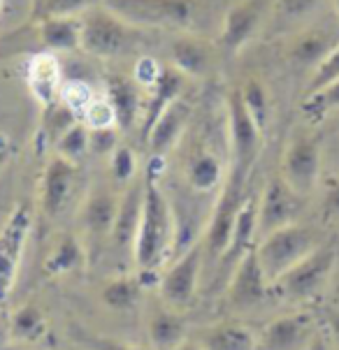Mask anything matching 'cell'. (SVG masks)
I'll return each instance as SVG.
<instances>
[{
    "label": "cell",
    "mask_w": 339,
    "mask_h": 350,
    "mask_svg": "<svg viewBox=\"0 0 339 350\" xmlns=\"http://www.w3.org/2000/svg\"><path fill=\"white\" fill-rule=\"evenodd\" d=\"M105 98L110 100L116 114L118 130H133L138 118L142 116V93L135 79L128 77H110L105 84Z\"/></svg>",
    "instance_id": "obj_21"
},
{
    "label": "cell",
    "mask_w": 339,
    "mask_h": 350,
    "mask_svg": "<svg viewBox=\"0 0 339 350\" xmlns=\"http://www.w3.org/2000/svg\"><path fill=\"white\" fill-rule=\"evenodd\" d=\"M318 334L312 313H288L265 325L258 334V350H309Z\"/></svg>",
    "instance_id": "obj_14"
},
{
    "label": "cell",
    "mask_w": 339,
    "mask_h": 350,
    "mask_svg": "<svg viewBox=\"0 0 339 350\" xmlns=\"http://www.w3.org/2000/svg\"><path fill=\"white\" fill-rule=\"evenodd\" d=\"M321 174H323V144L314 135H295L284 151L279 176L300 198H309L318 188Z\"/></svg>",
    "instance_id": "obj_6"
},
{
    "label": "cell",
    "mask_w": 339,
    "mask_h": 350,
    "mask_svg": "<svg viewBox=\"0 0 339 350\" xmlns=\"http://www.w3.org/2000/svg\"><path fill=\"white\" fill-rule=\"evenodd\" d=\"M79 165L61 156H53L42 172L40 181V211L47 218H56L68 209L79 183Z\"/></svg>",
    "instance_id": "obj_13"
},
{
    "label": "cell",
    "mask_w": 339,
    "mask_h": 350,
    "mask_svg": "<svg viewBox=\"0 0 339 350\" xmlns=\"http://www.w3.org/2000/svg\"><path fill=\"white\" fill-rule=\"evenodd\" d=\"M103 301L114 311H126L140 299V283L135 278H114L103 288Z\"/></svg>",
    "instance_id": "obj_33"
},
{
    "label": "cell",
    "mask_w": 339,
    "mask_h": 350,
    "mask_svg": "<svg viewBox=\"0 0 339 350\" xmlns=\"http://www.w3.org/2000/svg\"><path fill=\"white\" fill-rule=\"evenodd\" d=\"M323 213L328 218H339V179H337V176H332L328 191H325Z\"/></svg>",
    "instance_id": "obj_43"
},
{
    "label": "cell",
    "mask_w": 339,
    "mask_h": 350,
    "mask_svg": "<svg viewBox=\"0 0 339 350\" xmlns=\"http://www.w3.org/2000/svg\"><path fill=\"white\" fill-rule=\"evenodd\" d=\"M91 133V151L96 156H112L116 151V128L110 130H88Z\"/></svg>",
    "instance_id": "obj_41"
},
{
    "label": "cell",
    "mask_w": 339,
    "mask_h": 350,
    "mask_svg": "<svg viewBox=\"0 0 339 350\" xmlns=\"http://www.w3.org/2000/svg\"><path fill=\"white\" fill-rule=\"evenodd\" d=\"M91 100H93L91 86L79 79L65 81L61 86V96H58V103H61L65 109L75 111V114H79V116H81V111L91 105Z\"/></svg>",
    "instance_id": "obj_37"
},
{
    "label": "cell",
    "mask_w": 339,
    "mask_h": 350,
    "mask_svg": "<svg viewBox=\"0 0 339 350\" xmlns=\"http://www.w3.org/2000/svg\"><path fill=\"white\" fill-rule=\"evenodd\" d=\"M249 174H251L249 170L230 165V172L221 186L216 204H214L205 239H202L205 241V258L210 260V262H218V258L225 253V248L230 244L235 218L242 209L244 200L249 198V193H247Z\"/></svg>",
    "instance_id": "obj_5"
},
{
    "label": "cell",
    "mask_w": 339,
    "mask_h": 350,
    "mask_svg": "<svg viewBox=\"0 0 339 350\" xmlns=\"http://www.w3.org/2000/svg\"><path fill=\"white\" fill-rule=\"evenodd\" d=\"M88 151H91V133L81 121H75L56 139V156L70 160V163H79Z\"/></svg>",
    "instance_id": "obj_32"
},
{
    "label": "cell",
    "mask_w": 339,
    "mask_h": 350,
    "mask_svg": "<svg viewBox=\"0 0 339 350\" xmlns=\"http://www.w3.org/2000/svg\"><path fill=\"white\" fill-rule=\"evenodd\" d=\"M79 118H81V123H84L88 130L116 128V114H114V109H112V105H110V100H107V98H93L91 105L81 111Z\"/></svg>",
    "instance_id": "obj_36"
},
{
    "label": "cell",
    "mask_w": 339,
    "mask_h": 350,
    "mask_svg": "<svg viewBox=\"0 0 339 350\" xmlns=\"http://www.w3.org/2000/svg\"><path fill=\"white\" fill-rule=\"evenodd\" d=\"M118 211V198L110 191H96L88 195L81 206V223L93 237H112Z\"/></svg>",
    "instance_id": "obj_27"
},
{
    "label": "cell",
    "mask_w": 339,
    "mask_h": 350,
    "mask_svg": "<svg viewBox=\"0 0 339 350\" xmlns=\"http://www.w3.org/2000/svg\"><path fill=\"white\" fill-rule=\"evenodd\" d=\"M214 49L207 38L200 35H179L170 44L172 68L179 70L184 77H202L212 68Z\"/></svg>",
    "instance_id": "obj_18"
},
{
    "label": "cell",
    "mask_w": 339,
    "mask_h": 350,
    "mask_svg": "<svg viewBox=\"0 0 339 350\" xmlns=\"http://www.w3.org/2000/svg\"><path fill=\"white\" fill-rule=\"evenodd\" d=\"M309 350H328V341L323 339V334L316 336V341L312 343V348H309Z\"/></svg>",
    "instance_id": "obj_48"
},
{
    "label": "cell",
    "mask_w": 339,
    "mask_h": 350,
    "mask_svg": "<svg viewBox=\"0 0 339 350\" xmlns=\"http://www.w3.org/2000/svg\"><path fill=\"white\" fill-rule=\"evenodd\" d=\"M88 8H93V0H35L33 19L42 21L49 16H79Z\"/></svg>",
    "instance_id": "obj_34"
},
{
    "label": "cell",
    "mask_w": 339,
    "mask_h": 350,
    "mask_svg": "<svg viewBox=\"0 0 339 350\" xmlns=\"http://www.w3.org/2000/svg\"><path fill=\"white\" fill-rule=\"evenodd\" d=\"M0 8H3V0H0Z\"/></svg>",
    "instance_id": "obj_51"
},
{
    "label": "cell",
    "mask_w": 339,
    "mask_h": 350,
    "mask_svg": "<svg viewBox=\"0 0 339 350\" xmlns=\"http://www.w3.org/2000/svg\"><path fill=\"white\" fill-rule=\"evenodd\" d=\"M240 96H242V103L247 107V111L251 114V118L255 121V126L265 133L267 123H270V96H267V88L260 84L258 79H247L244 86L240 88Z\"/></svg>",
    "instance_id": "obj_31"
},
{
    "label": "cell",
    "mask_w": 339,
    "mask_h": 350,
    "mask_svg": "<svg viewBox=\"0 0 339 350\" xmlns=\"http://www.w3.org/2000/svg\"><path fill=\"white\" fill-rule=\"evenodd\" d=\"M323 167L339 179V130L323 142Z\"/></svg>",
    "instance_id": "obj_42"
},
{
    "label": "cell",
    "mask_w": 339,
    "mask_h": 350,
    "mask_svg": "<svg viewBox=\"0 0 339 350\" xmlns=\"http://www.w3.org/2000/svg\"><path fill=\"white\" fill-rule=\"evenodd\" d=\"M332 10H335V16H337V21H339V0H332Z\"/></svg>",
    "instance_id": "obj_50"
},
{
    "label": "cell",
    "mask_w": 339,
    "mask_h": 350,
    "mask_svg": "<svg viewBox=\"0 0 339 350\" xmlns=\"http://www.w3.org/2000/svg\"><path fill=\"white\" fill-rule=\"evenodd\" d=\"M223 163L210 149H195L186 160V181L198 193H214L223 186Z\"/></svg>",
    "instance_id": "obj_26"
},
{
    "label": "cell",
    "mask_w": 339,
    "mask_h": 350,
    "mask_svg": "<svg viewBox=\"0 0 339 350\" xmlns=\"http://www.w3.org/2000/svg\"><path fill=\"white\" fill-rule=\"evenodd\" d=\"M186 318L175 308H156L149 318V343L151 350H177L186 341Z\"/></svg>",
    "instance_id": "obj_25"
},
{
    "label": "cell",
    "mask_w": 339,
    "mask_h": 350,
    "mask_svg": "<svg viewBox=\"0 0 339 350\" xmlns=\"http://www.w3.org/2000/svg\"><path fill=\"white\" fill-rule=\"evenodd\" d=\"M195 341L207 350H258V336L247 325L223 320L198 329Z\"/></svg>",
    "instance_id": "obj_23"
},
{
    "label": "cell",
    "mask_w": 339,
    "mask_h": 350,
    "mask_svg": "<svg viewBox=\"0 0 339 350\" xmlns=\"http://www.w3.org/2000/svg\"><path fill=\"white\" fill-rule=\"evenodd\" d=\"M84 343L91 350H142L135 346H128L123 341H114V339H100V336H84Z\"/></svg>",
    "instance_id": "obj_44"
},
{
    "label": "cell",
    "mask_w": 339,
    "mask_h": 350,
    "mask_svg": "<svg viewBox=\"0 0 339 350\" xmlns=\"http://www.w3.org/2000/svg\"><path fill=\"white\" fill-rule=\"evenodd\" d=\"M191 114H193L191 103H186L184 98H179L158 116V121L153 123L151 133H149V137H147V144L153 156L165 158V153L181 139Z\"/></svg>",
    "instance_id": "obj_17"
},
{
    "label": "cell",
    "mask_w": 339,
    "mask_h": 350,
    "mask_svg": "<svg viewBox=\"0 0 339 350\" xmlns=\"http://www.w3.org/2000/svg\"><path fill=\"white\" fill-rule=\"evenodd\" d=\"M5 160H8V151L0 149V167H3V165H5Z\"/></svg>",
    "instance_id": "obj_49"
},
{
    "label": "cell",
    "mask_w": 339,
    "mask_h": 350,
    "mask_svg": "<svg viewBox=\"0 0 339 350\" xmlns=\"http://www.w3.org/2000/svg\"><path fill=\"white\" fill-rule=\"evenodd\" d=\"M302 200L305 198L290 191L281 176H272L263 195L258 198V241L290 223H297V216L302 211Z\"/></svg>",
    "instance_id": "obj_12"
},
{
    "label": "cell",
    "mask_w": 339,
    "mask_h": 350,
    "mask_svg": "<svg viewBox=\"0 0 339 350\" xmlns=\"http://www.w3.org/2000/svg\"><path fill=\"white\" fill-rule=\"evenodd\" d=\"M202 265H205V241L198 239L188 251L175 258L170 269L160 276V295L170 304V308L181 311L193 301L200 283Z\"/></svg>",
    "instance_id": "obj_10"
},
{
    "label": "cell",
    "mask_w": 339,
    "mask_h": 350,
    "mask_svg": "<svg viewBox=\"0 0 339 350\" xmlns=\"http://www.w3.org/2000/svg\"><path fill=\"white\" fill-rule=\"evenodd\" d=\"M31 225H33L31 206L19 204L10 213L8 223L0 230V304L10 297L12 288H14L16 271H19V262H21L23 248H26Z\"/></svg>",
    "instance_id": "obj_11"
},
{
    "label": "cell",
    "mask_w": 339,
    "mask_h": 350,
    "mask_svg": "<svg viewBox=\"0 0 339 350\" xmlns=\"http://www.w3.org/2000/svg\"><path fill=\"white\" fill-rule=\"evenodd\" d=\"M28 88H31L33 98L38 100L45 109H51L58 103L61 96V68H58L56 56L49 51L38 53L28 63Z\"/></svg>",
    "instance_id": "obj_22"
},
{
    "label": "cell",
    "mask_w": 339,
    "mask_h": 350,
    "mask_svg": "<svg viewBox=\"0 0 339 350\" xmlns=\"http://www.w3.org/2000/svg\"><path fill=\"white\" fill-rule=\"evenodd\" d=\"M337 44H339V28L330 26V23L312 21L305 28L293 33V38H290V42L286 46V58L295 68H305L314 72L330 56Z\"/></svg>",
    "instance_id": "obj_15"
},
{
    "label": "cell",
    "mask_w": 339,
    "mask_h": 350,
    "mask_svg": "<svg viewBox=\"0 0 339 350\" xmlns=\"http://www.w3.org/2000/svg\"><path fill=\"white\" fill-rule=\"evenodd\" d=\"M112 176L116 183H128L133 181L135 170H138V158L130 146H116V151L112 153Z\"/></svg>",
    "instance_id": "obj_39"
},
{
    "label": "cell",
    "mask_w": 339,
    "mask_h": 350,
    "mask_svg": "<svg viewBox=\"0 0 339 350\" xmlns=\"http://www.w3.org/2000/svg\"><path fill=\"white\" fill-rule=\"evenodd\" d=\"M337 118H339V114H337Z\"/></svg>",
    "instance_id": "obj_52"
},
{
    "label": "cell",
    "mask_w": 339,
    "mask_h": 350,
    "mask_svg": "<svg viewBox=\"0 0 339 350\" xmlns=\"http://www.w3.org/2000/svg\"><path fill=\"white\" fill-rule=\"evenodd\" d=\"M305 114L312 118V121H321L328 114H337L339 111V79L332 81L330 86H325L323 91L314 93V96L305 98V105H302Z\"/></svg>",
    "instance_id": "obj_35"
},
{
    "label": "cell",
    "mask_w": 339,
    "mask_h": 350,
    "mask_svg": "<svg viewBox=\"0 0 339 350\" xmlns=\"http://www.w3.org/2000/svg\"><path fill=\"white\" fill-rule=\"evenodd\" d=\"M177 350H207V348H202L200 343L195 341V339H186V341H184L181 346L177 348Z\"/></svg>",
    "instance_id": "obj_47"
},
{
    "label": "cell",
    "mask_w": 339,
    "mask_h": 350,
    "mask_svg": "<svg viewBox=\"0 0 339 350\" xmlns=\"http://www.w3.org/2000/svg\"><path fill=\"white\" fill-rule=\"evenodd\" d=\"M84 260H86V255H84V248L79 244V239L73 234H63L61 239H58L56 248H53L49 253V258H47L45 269H47V274H51V276L73 274V271L81 269Z\"/></svg>",
    "instance_id": "obj_29"
},
{
    "label": "cell",
    "mask_w": 339,
    "mask_h": 350,
    "mask_svg": "<svg viewBox=\"0 0 339 350\" xmlns=\"http://www.w3.org/2000/svg\"><path fill=\"white\" fill-rule=\"evenodd\" d=\"M177 237L175 213L168 195L160 191L158 181H145V204H142L140 230L135 237L133 258L140 274H153L172 255Z\"/></svg>",
    "instance_id": "obj_2"
},
{
    "label": "cell",
    "mask_w": 339,
    "mask_h": 350,
    "mask_svg": "<svg viewBox=\"0 0 339 350\" xmlns=\"http://www.w3.org/2000/svg\"><path fill=\"white\" fill-rule=\"evenodd\" d=\"M81 19V49L96 58H121L133 53L142 42L145 31L123 21L103 3L88 8Z\"/></svg>",
    "instance_id": "obj_3"
},
{
    "label": "cell",
    "mask_w": 339,
    "mask_h": 350,
    "mask_svg": "<svg viewBox=\"0 0 339 350\" xmlns=\"http://www.w3.org/2000/svg\"><path fill=\"white\" fill-rule=\"evenodd\" d=\"M337 265V248L330 244H321L316 251L309 253L302 262L288 269L272 288H277L290 301H307L316 297L325 283L330 281Z\"/></svg>",
    "instance_id": "obj_7"
},
{
    "label": "cell",
    "mask_w": 339,
    "mask_h": 350,
    "mask_svg": "<svg viewBox=\"0 0 339 350\" xmlns=\"http://www.w3.org/2000/svg\"><path fill=\"white\" fill-rule=\"evenodd\" d=\"M186 79L179 70L170 68H163V75L160 79L149 88V98H147V114H145V121H142V128H140V137L147 142L149 133H151L153 123L158 121V116L163 114L168 107L175 103V100L181 98V91L186 86Z\"/></svg>",
    "instance_id": "obj_20"
},
{
    "label": "cell",
    "mask_w": 339,
    "mask_h": 350,
    "mask_svg": "<svg viewBox=\"0 0 339 350\" xmlns=\"http://www.w3.org/2000/svg\"><path fill=\"white\" fill-rule=\"evenodd\" d=\"M160 75H163V68L158 65L156 58L142 56L140 61L135 63V81H138V86L151 88L160 79Z\"/></svg>",
    "instance_id": "obj_40"
},
{
    "label": "cell",
    "mask_w": 339,
    "mask_h": 350,
    "mask_svg": "<svg viewBox=\"0 0 339 350\" xmlns=\"http://www.w3.org/2000/svg\"><path fill=\"white\" fill-rule=\"evenodd\" d=\"M10 318L8 316H0V350H5L10 341Z\"/></svg>",
    "instance_id": "obj_46"
},
{
    "label": "cell",
    "mask_w": 339,
    "mask_h": 350,
    "mask_svg": "<svg viewBox=\"0 0 339 350\" xmlns=\"http://www.w3.org/2000/svg\"><path fill=\"white\" fill-rule=\"evenodd\" d=\"M325 0H275L272 8V23H277L279 28H305L307 23H312L314 16L323 10Z\"/></svg>",
    "instance_id": "obj_28"
},
{
    "label": "cell",
    "mask_w": 339,
    "mask_h": 350,
    "mask_svg": "<svg viewBox=\"0 0 339 350\" xmlns=\"http://www.w3.org/2000/svg\"><path fill=\"white\" fill-rule=\"evenodd\" d=\"M40 42L49 53L81 49V19L79 16H49L38 21Z\"/></svg>",
    "instance_id": "obj_24"
},
{
    "label": "cell",
    "mask_w": 339,
    "mask_h": 350,
    "mask_svg": "<svg viewBox=\"0 0 339 350\" xmlns=\"http://www.w3.org/2000/svg\"><path fill=\"white\" fill-rule=\"evenodd\" d=\"M275 0H235L228 8L218 31V44L228 53H237L272 21Z\"/></svg>",
    "instance_id": "obj_8"
},
{
    "label": "cell",
    "mask_w": 339,
    "mask_h": 350,
    "mask_svg": "<svg viewBox=\"0 0 339 350\" xmlns=\"http://www.w3.org/2000/svg\"><path fill=\"white\" fill-rule=\"evenodd\" d=\"M325 325H328L332 343H335V348L339 350V311H328V316H325Z\"/></svg>",
    "instance_id": "obj_45"
},
{
    "label": "cell",
    "mask_w": 339,
    "mask_h": 350,
    "mask_svg": "<svg viewBox=\"0 0 339 350\" xmlns=\"http://www.w3.org/2000/svg\"><path fill=\"white\" fill-rule=\"evenodd\" d=\"M270 281H267L263 267L258 262L255 248L249 251L237 262L233 274L228 276V288H225V299L235 311H249V308L258 306L265 299L267 290H270Z\"/></svg>",
    "instance_id": "obj_16"
},
{
    "label": "cell",
    "mask_w": 339,
    "mask_h": 350,
    "mask_svg": "<svg viewBox=\"0 0 339 350\" xmlns=\"http://www.w3.org/2000/svg\"><path fill=\"white\" fill-rule=\"evenodd\" d=\"M228 144H230V165L242 170H253V163L263 149V130L255 126L251 114L242 103L240 88L230 91L228 103Z\"/></svg>",
    "instance_id": "obj_9"
},
{
    "label": "cell",
    "mask_w": 339,
    "mask_h": 350,
    "mask_svg": "<svg viewBox=\"0 0 339 350\" xmlns=\"http://www.w3.org/2000/svg\"><path fill=\"white\" fill-rule=\"evenodd\" d=\"M142 204H145V183L135 181L133 186L123 193V198L118 200L114 230H112V237H110L118 251H133L135 237H138V230H140Z\"/></svg>",
    "instance_id": "obj_19"
},
{
    "label": "cell",
    "mask_w": 339,
    "mask_h": 350,
    "mask_svg": "<svg viewBox=\"0 0 339 350\" xmlns=\"http://www.w3.org/2000/svg\"><path fill=\"white\" fill-rule=\"evenodd\" d=\"M337 79H339V44L312 72V79H309V84H307V96H314V93L323 91L325 86H330L332 81H337Z\"/></svg>",
    "instance_id": "obj_38"
},
{
    "label": "cell",
    "mask_w": 339,
    "mask_h": 350,
    "mask_svg": "<svg viewBox=\"0 0 339 350\" xmlns=\"http://www.w3.org/2000/svg\"><path fill=\"white\" fill-rule=\"evenodd\" d=\"M318 246V230L297 221L277 230V232L267 234L265 239H260L255 244V255H258V262L263 267L270 286H275L288 269H293L297 262H302Z\"/></svg>",
    "instance_id": "obj_4"
},
{
    "label": "cell",
    "mask_w": 339,
    "mask_h": 350,
    "mask_svg": "<svg viewBox=\"0 0 339 350\" xmlns=\"http://www.w3.org/2000/svg\"><path fill=\"white\" fill-rule=\"evenodd\" d=\"M123 21L149 31L177 35H210L221 31L223 16L235 0H100Z\"/></svg>",
    "instance_id": "obj_1"
},
{
    "label": "cell",
    "mask_w": 339,
    "mask_h": 350,
    "mask_svg": "<svg viewBox=\"0 0 339 350\" xmlns=\"http://www.w3.org/2000/svg\"><path fill=\"white\" fill-rule=\"evenodd\" d=\"M10 334L21 341H40L47 334V320L35 306H21L10 316Z\"/></svg>",
    "instance_id": "obj_30"
}]
</instances>
